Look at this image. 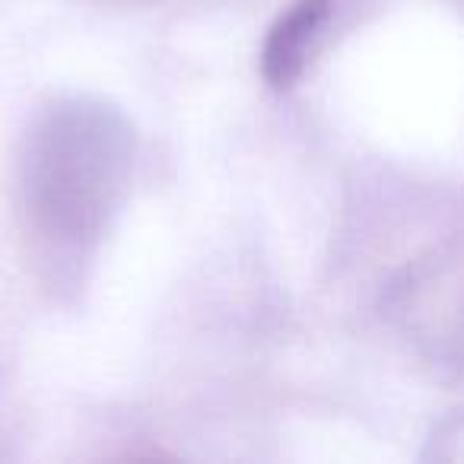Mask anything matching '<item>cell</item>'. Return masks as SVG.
Wrapping results in <instances>:
<instances>
[{"instance_id":"7a4b0ae2","label":"cell","mask_w":464,"mask_h":464,"mask_svg":"<svg viewBox=\"0 0 464 464\" xmlns=\"http://www.w3.org/2000/svg\"><path fill=\"white\" fill-rule=\"evenodd\" d=\"M401 318L426 356L464 369V252L439 255L407 274Z\"/></svg>"},{"instance_id":"6da1fadb","label":"cell","mask_w":464,"mask_h":464,"mask_svg":"<svg viewBox=\"0 0 464 464\" xmlns=\"http://www.w3.org/2000/svg\"><path fill=\"white\" fill-rule=\"evenodd\" d=\"M134 130L92 96L54 99L23 137L16 188L26 232L54 258L80 261L99 246L130 185Z\"/></svg>"},{"instance_id":"3957f363","label":"cell","mask_w":464,"mask_h":464,"mask_svg":"<svg viewBox=\"0 0 464 464\" xmlns=\"http://www.w3.org/2000/svg\"><path fill=\"white\" fill-rule=\"evenodd\" d=\"M334 0H293L267 29L261 48V77L271 90H290L315 54Z\"/></svg>"},{"instance_id":"277c9868","label":"cell","mask_w":464,"mask_h":464,"mask_svg":"<svg viewBox=\"0 0 464 464\" xmlns=\"http://www.w3.org/2000/svg\"><path fill=\"white\" fill-rule=\"evenodd\" d=\"M426 458H436V461H464V411L451 413L449 420H442L432 430Z\"/></svg>"}]
</instances>
